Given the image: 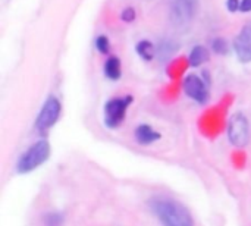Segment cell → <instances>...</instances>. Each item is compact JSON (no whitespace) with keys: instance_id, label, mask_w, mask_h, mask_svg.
Returning a JSON list of instances; mask_svg holds the SVG:
<instances>
[{"instance_id":"obj_6","label":"cell","mask_w":251,"mask_h":226,"mask_svg":"<svg viewBox=\"0 0 251 226\" xmlns=\"http://www.w3.org/2000/svg\"><path fill=\"white\" fill-rule=\"evenodd\" d=\"M228 138L231 144L238 149H243L249 144L250 129H249V121L244 115L238 113L232 116L228 125Z\"/></svg>"},{"instance_id":"obj_2","label":"cell","mask_w":251,"mask_h":226,"mask_svg":"<svg viewBox=\"0 0 251 226\" xmlns=\"http://www.w3.org/2000/svg\"><path fill=\"white\" fill-rule=\"evenodd\" d=\"M50 157V144L46 140L34 143L18 160L16 171L19 174H29L31 171L41 166Z\"/></svg>"},{"instance_id":"obj_10","label":"cell","mask_w":251,"mask_h":226,"mask_svg":"<svg viewBox=\"0 0 251 226\" xmlns=\"http://www.w3.org/2000/svg\"><path fill=\"white\" fill-rule=\"evenodd\" d=\"M121 74H122V71H121V60H119V57H115V56L109 57L106 60V63H104V75L109 79L116 81V79L121 78Z\"/></svg>"},{"instance_id":"obj_9","label":"cell","mask_w":251,"mask_h":226,"mask_svg":"<svg viewBox=\"0 0 251 226\" xmlns=\"http://www.w3.org/2000/svg\"><path fill=\"white\" fill-rule=\"evenodd\" d=\"M160 138V134L157 131H154L151 126L149 125H140L137 129H135V140L143 144V146H147V144H151L154 141H157Z\"/></svg>"},{"instance_id":"obj_3","label":"cell","mask_w":251,"mask_h":226,"mask_svg":"<svg viewBox=\"0 0 251 226\" xmlns=\"http://www.w3.org/2000/svg\"><path fill=\"white\" fill-rule=\"evenodd\" d=\"M197 10V0H171L169 1V15L171 21L178 28H187Z\"/></svg>"},{"instance_id":"obj_4","label":"cell","mask_w":251,"mask_h":226,"mask_svg":"<svg viewBox=\"0 0 251 226\" xmlns=\"http://www.w3.org/2000/svg\"><path fill=\"white\" fill-rule=\"evenodd\" d=\"M131 101L132 97L126 96L122 99H112L104 104V124L107 128H118L124 122Z\"/></svg>"},{"instance_id":"obj_8","label":"cell","mask_w":251,"mask_h":226,"mask_svg":"<svg viewBox=\"0 0 251 226\" xmlns=\"http://www.w3.org/2000/svg\"><path fill=\"white\" fill-rule=\"evenodd\" d=\"M234 49L241 62H251V22L241 29V32L235 38Z\"/></svg>"},{"instance_id":"obj_11","label":"cell","mask_w":251,"mask_h":226,"mask_svg":"<svg viewBox=\"0 0 251 226\" xmlns=\"http://www.w3.org/2000/svg\"><path fill=\"white\" fill-rule=\"evenodd\" d=\"M188 60H190V65L191 66H200V65H203L204 62L209 60V51H207V49L203 47V46H196L191 50Z\"/></svg>"},{"instance_id":"obj_14","label":"cell","mask_w":251,"mask_h":226,"mask_svg":"<svg viewBox=\"0 0 251 226\" xmlns=\"http://www.w3.org/2000/svg\"><path fill=\"white\" fill-rule=\"evenodd\" d=\"M96 49L100 51V53H107L109 51V38L106 35H100L96 38Z\"/></svg>"},{"instance_id":"obj_16","label":"cell","mask_w":251,"mask_h":226,"mask_svg":"<svg viewBox=\"0 0 251 226\" xmlns=\"http://www.w3.org/2000/svg\"><path fill=\"white\" fill-rule=\"evenodd\" d=\"M240 6H241L240 0H228V3H226V7L229 12H237L240 9Z\"/></svg>"},{"instance_id":"obj_17","label":"cell","mask_w":251,"mask_h":226,"mask_svg":"<svg viewBox=\"0 0 251 226\" xmlns=\"http://www.w3.org/2000/svg\"><path fill=\"white\" fill-rule=\"evenodd\" d=\"M241 12H251V0H243L240 6Z\"/></svg>"},{"instance_id":"obj_15","label":"cell","mask_w":251,"mask_h":226,"mask_svg":"<svg viewBox=\"0 0 251 226\" xmlns=\"http://www.w3.org/2000/svg\"><path fill=\"white\" fill-rule=\"evenodd\" d=\"M135 19V10L132 7H126L124 12H122V21L125 22H132Z\"/></svg>"},{"instance_id":"obj_7","label":"cell","mask_w":251,"mask_h":226,"mask_svg":"<svg viewBox=\"0 0 251 226\" xmlns=\"http://www.w3.org/2000/svg\"><path fill=\"white\" fill-rule=\"evenodd\" d=\"M184 91L194 101L204 104L209 100V90L206 82L197 75H188L184 79Z\"/></svg>"},{"instance_id":"obj_12","label":"cell","mask_w":251,"mask_h":226,"mask_svg":"<svg viewBox=\"0 0 251 226\" xmlns=\"http://www.w3.org/2000/svg\"><path fill=\"white\" fill-rule=\"evenodd\" d=\"M137 53L144 59V60H151L153 56H154V47L150 41L147 40H143L137 44Z\"/></svg>"},{"instance_id":"obj_1","label":"cell","mask_w":251,"mask_h":226,"mask_svg":"<svg viewBox=\"0 0 251 226\" xmlns=\"http://www.w3.org/2000/svg\"><path fill=\"white\" fill-rule=\"evenodd\" d=\"M150 209L163 226H194L191 213L184 204L169 197H154Z\"/></svg>"},{"instance_id":"obj_5","label":"cell","mask_w":251,"mask_h":226,"mask_svg":"<svg viewBox=\"0 0 251 226\" xmlns=\"http://www.w3.org/2000/svg\"><path fill=\"white\" fill-rule=\"evenodd\" d=\"M60 112H62V104H60V101H59L56 97L50 96V97L44 101V104H43V107H41V110H40V113H38V118H37V121H35V128H37L40 132L49 131V129L57 122V119H59V116H60Z\"/></svg>"},{"instance_id":"obj_13","label":"cell","mask_w":251,"mask_h":226,"mask_svg":"<svg viewBox=\"0 0 251 226\" xmlns=\"http://www.w3.org/2000/svg\"><path fill=\"white\" fill-rule=\"evenodd\" d=\"M212 49H213L216 53L224 54V53L228 51V43H226V40H224V38H216V40H213V43H212Z\"/></svg>"}]
</instances>
